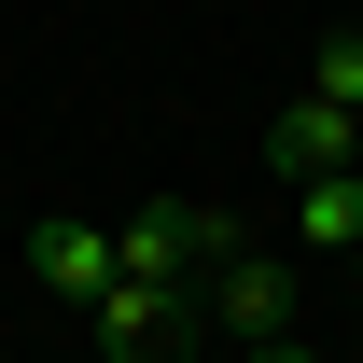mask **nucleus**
<instances>
[{
  "label": "nucleus",
  "instance_id": "nucleus-8",
  "mask_svg": "<svg viewBox=\"0 0 363 363\" xmlns=\"http://www.w3.org/2000/svg\"><path fill=\"white\" fill-rule=\"evenodd\" d=\"M238 363H308V350H294V335H266V350H238Z\"/></svg>",
  "mask_w": 363,
  "mask_h": 363
},
{
  "label": "nucleus",
  "instance_id": "nucleus-1",
  "mask_svg": "<svg viewBox=\"0 0 363 363\" xmlns=\"http://www.w3.org/2000/svg\"><path fill=\"white\" fill-rule=\"evenodd\" d=\"M84 335H98V363H182L196 350V294L182 279H112V294H84Z\"/></svg>",
  "mask_w": 363,
  "mask_h": 363
},
{
  "label": "nucleus",
  "instance_id": "nucleus-7",
  "mask_svg": "<svg viewBox=\"0 0 363 363\" xmlns=\"http://www.w3.org/2000/svg\"><path fill=\"white\" fill-rule=\"evenodd\" d=\"M308 98H335V112H363V28H335V43L308 56Z\"/></svg>",
  "mask_w": 363,
  "mask_h": 363
},
{
  "label": "nucleus",
  "instance_id": "nucleus-3",
  "mask_svg": "<svg viewBox=\"0 0 363 363\" xmlns=\"http://www.w3.org/2000/svg\"><path fill=\"white\" fill-rule=\"evenodd\" d=\"M196 321H224L238 350L294 335V266H279V252H210V294H196Z\"/></svg>",
  "mask_w": 363,
  "mask_h": 363
},
{
  "label": "nucleus",
  "instance_id": "nucleus-5",
  "mask_svg": "<svg viewBox=\"0 0 363 363\" xmlns=\"http://www.w3.org/2000/svg\"><path fill=\"white\" fill-rule=\"evenodd\" d=\"M28 279L43 294H112V224H84V210H56V224H28Z\"/></svg>",
  "mask_w": 363,
  "mask_h": 363
},
{
  "label": "nucleus",
  "instance_id": "nucleus-6",
  "mask_svg": "<svg viewBox=\"0 0 363 363\" xmlns=\"http://www.w3.org/2000/svg\"><path fill=\"white\" fill-rule=\"evenodd\" d=\"M308 252H363V168L308 182Z\"/></svg>",
  "mask_w": 363,
  "mask_h": 363
},
{
  "label": "nucleus",
  "instance_id": "nucleus-2",
  "mask_svg": "<svg viewBox=\"0 0 363 363\" xmlns=\"http://www.w3.org/2000/svg\"><path fill=\"white\" fill-rule=\"evenodd\" d=\"M210 252H238V238L196 196H140L126 224H112V279H182V266H210Z\"/></svg>",
  "mask_w": 363,
  "mask_h": 363
},
{
  "label": "nucleus",
  "instance_id": "nucleus-4",
  "mask_svg": "<svg viewBox=\"0 0 363 363\" xmlns=\"http://www.w3.org/2000/svg\"><path fill=\"white\" fill-rule=\"evenodd\" d=\"M266 168L279 182H335V168H363V112H335V98H279V126H266Z\"/></svg>",
  "mask_w": 363,
  "mask_h": 363
},
{
  "label": "nucleus",
  "instance_id": "nucleus-9",
  "mask_svg": "<svg viewBox=\"0 0 363 363\" xmlns=\"http://www.w3.org/2000/svg\"><path fill=\"white\" fill-rule=\"evenodd\" d=\"M350 279H363V252H350Z\"/></svg>",
  "mask_w": 363,
  "mask_h": 363
}]
</instances>
